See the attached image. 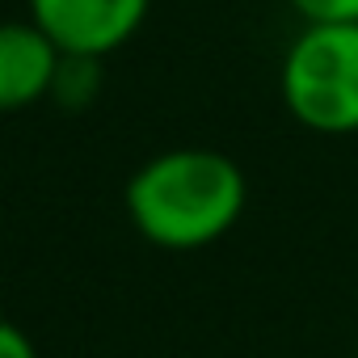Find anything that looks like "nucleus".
<instances>
[{
  "label": "nucleus",
  "mask_w": 358,
  "mask_h": 358,
  "mask_svg": "<svg viewBox=\"0 0 358 358\" xmlns=\"http://www.w3.org/2000/svg\"><path fill=\"white\" fill-rule=\"evenodd\" d=\"M287 114L316 135H358V22L303 26L278 68Z\"/></svg>",
  "instance_id": "nucleus-2"
},
{
  "label": "nucleus",
  "mask_w": 358,
  "mask_h": 358,
  "mask_svg": "<svg viewBox=\"0 0 358 358\" xmlns=\"http://www.w3.org/2000/svg\"><path fill=\"white\" fill-rule=\"evenodd\" d=\"M287 5H291L308 26H324V22H358V0H287Z\"/></svg>",
  "instance_id": "nucleus-6"
},
{
  "label": "nucleus",
  "mask_w": 358,
  "mask_h": 358,
  "mask_svg": "<svg viewBox=\"0 0 358 358\" xmlns=\"http://www.w3.org/2000/svg\"><path fill=\"white\" fill-rule=\"evenodd\" d=\"M101 89V59H85V55H64L55 85H51V101H59L64 110H85Z\"/></svg>",
  "instance_id": "nucleus-5"
},
{
  "label": "nucleus",
  "mask_w": 358,
  "mask_h": 358,
  "mask_svg": "<svg viewBox=\"0 0 358 358\" xmlns=\"http://www.w3.org/2000/svg\"><path fill=\"white\" fill-rule=\"evenodd\" d=\"M30 22L59 47V55L106 59L122 51L148 22L152 0H26Z\"/></svg>",
  "instance_id": "nucleus-3"
},
{
  "label": "nucleus",
  "mask_w": 358,
  "mask_h": 358,
  "mask_svg": "<svg viewBox=\"0 0 358 358\" xmlns=\"http://www.w3.org/2000/svg\"><path fill=\"white\" fill-rule=\"evenodd\" d=\"M0 358H38L30 333H26L22 324L5 320V316H0Z\"/></svg>",
  "instance_id": "nucleus-7"
},
{
  "label": "nucleus",
  "mask_w": 358,
  "mask_h": 358,
  "mask_svg": "<svg viewBox=\"0 0 358 358\" xmlns=\"http://www.w3.org/2000/svg\"><path fill=\"white\" fill-rule=\"evenodd\" d=\"M122 207L148 245L190 253L224 241L241 224L249 182L245 169L215 148H169L131 173Z\"/></svg>",
  "instance_id": "nucleus-1"
},
{
  "label": "nucleus",
  "mask_w": 358,
  "mask_h": 358,
  "mask_svg": "<svg viewBox=\"0 0 358 358\" xmlns=\"http://www.w3.org/2000/svg\"><path fill=\"white\" fill-rule=\"evenodd\" d=\"M59 47L26 17L0 22V114L30 110L51 97L59 72Z\"/></svg>",
  "instance_id": "nucleus-4"
}]
</instances>
